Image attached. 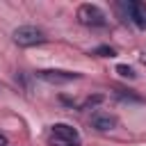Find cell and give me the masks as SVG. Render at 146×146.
I'll return each mask as SVG.
<instances>
[{
	"mask_svg": "<svg viewBox=\"0 0 146 146\" xmlns=\"http://www.w3.org/2000/svg\"><path fill=\"white\" fill-rule=\"evenodd\" d=\"M50 144L52 146H82V139L73 125L55 123V125H50Z\"/></svg>",
	"mask_w": 146,
	"mask_h": 146,
	"instance_id": "obj_1",
	"label": "cell"
},
{
	"mask_svg": "<svg viewBox=\"0 0 146 146\" xmlns=\"http://www.w3.org/2000/svg\"><path fill=\"white\" fill-rule=\"evenodd\" d=\"M14 43L16 46H21V48H30V46H39V43H43L46 41V34H43V30H39V27H34V25H21V27H16L14 30Z\"/></svg>",
	"mask_w": 146,
	"mask_h": 146,
	"instance_id": "obj_2",
	"label": "cell"
},
{
	"mask_svg": "<svg viewBox=\"0 0 146 146\" xmlns=\"http://www.w3.org/2000/svg\"><path fill=\"white\" fill-rule=\"evenodd\" d=\"M78 21L87 27H105L107 25V18H105L103 9L98 5H91V2L78 7Z\"/></svg>",
	"mask_w": 146,
	"mask_h": 146,
	"instance_id": "obj_3",
	"label": "cell"
},
{
	"mask_svg": "<svg viewBox=\"0 0 146 146\" xmlns=\"http://www.w3.org/2000/svg\"><path fill=\"white\" fill-rule=\"evenodd\" d=\"M39 80L43 82H50V84H66L71 80H80L82 73H75V71H62V68H41L34 73Z\"/></svg>",
	"mask_w": 146,
	"mask_h": 146,
	"instance_id": "obj_4",
	"label": "cell"
},
{
	"mask_svg": "<svg viewBox=\"0 0 146 146\" xmlns=\"http://www.w3.org/2000/svg\"><path fill=\"white\" fill-rule=\"evenodd\" d=\"M123 9V14L128 16V21L139 27V30H146V2H139V0H128L123 5H119Z\"/></svg>",
	"mask_w": 146,
	"mask_h": 146,
	"instance_id": "obj_5",
	"label": "cell"
},
{
	"mask_svg": "<svg viewBox=\"0 0 146 146\" xmlns=\"http://www.w3.org/2000/svg\"><path fill=\"white\" fill-rule=\"evenodd\" d=\"M91 128H96L98 132H110V130H114L116 128V116H112V114H107V112H96V114H91Z\"/></svg>",
	"mask_w": 146,
	"mask_h": 146,
	"instance_id": "obj_6",
	"label": "cell"
},
{
	"mask_svg": "<svg viewBox=\"0 0 146 146\" xmlns=\"http://www.w3.org/2000/svg\"><path fill=\"white\" fill-rule=\"evenodd\" d=\"M91 55H96V57H114L116 50H114L112 46H98V48H94Z\"/></svg>",
	"mask_w": 146,
	"mask_h": 146,
	"instance_id": "obj_7",
	"label": "cell"
},
{
	"mask_svg": "<svg viewBox=\"0 0 146 146\" xmlns=\"http://www.w3.org/2000/svg\"><path fill=\"white\" fill-rule=\"evenodd\" d=\"M116 73H119V75H123V78H130V80H135V78H137L135 68H132V66H128V64H119V66H116Z\"/></svg>",
	"mask_w": 146,
	"mask_h": 146,
	"instance_id": "obj_8",
	"label": "cell"
},
{
	"mask_svg": "<svg viewBox=\"0 0 146 146\" xmlns=\"http://www.w3.org/2000/svg\"><path fill=\"white\" fill-rule=\"evenodd\" d=\"M98 103H103V96L98 94V96H89L82 105H80V110H89V107H94V105H98Z\"/></svg>",
	"mask_w": 146,
	"mask_h": 146,
	"instance_id": "obj_9",
	"label": "cell"
},
{
	"mask_svg": "<svg viewBox=\"0 0 146 146\" xmlns=\"http://www.w3.org/2000/svg\"><path fill=\"white\" fill-rule=\"evenodd\" d=\"M0 146H9V139H7L2 132H0Z\"/></svg>",
	"mask_w": 146,
	"mask_h": 146,
	"instance_id": "obj_10",
	"label": "cell"
},
{
	"mask_svg": "<svg viewBox=\"0 0 146 146\" xmlns=\"http://www.w3.org/2000/svg\"><path fill=\"white\" fill-rule=\"evenodd\" d=\"M141 62H144V64H146V55H141Z\"/></svg>",
	"mask_w": 146,
	"mask_h": 146,
	"instance_id": "obj_11",
	"label": "cell"
}]
</instances>
